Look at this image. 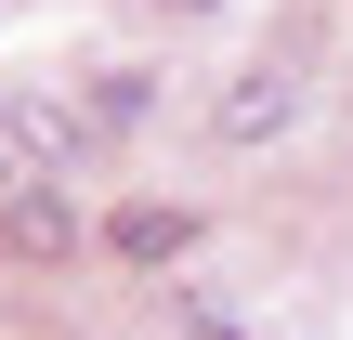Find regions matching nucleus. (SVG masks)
<instances>
[{"label": "nucleus", "instance_id": "f257e3e1", "mask_svg": "<svg viewBox=\"0 0 353 340\" xmlns=\"http://www.w3.org/2000/svg\"><path fill=\"white\" fill-rule=\"evenodd\" d=\"M301 105H314L301 66H249V79L210 105V131H223V144H275V131H301Z\"/></svg>", "mask_w": 353, "mask_h": 340}, {"label": "nucleus", "instance_id": "f03ea898", "mask_svg": "<svg viewBox=\"0 0 353 340\" xmlns=\"http://www.w3.org/2000/svg\"><path fill=\"white\" fill-rule=\"evenodd\" d=\"M65 236H79V210H65V183H26V197L0 210V249H13V262H65Z\"/></svg>", "mask_w": 353, "mask_h": 340}, {"label": "nucleus", "instance_id": "7ed1b4c3", "mask_svg": "<svg viewBox=\"0 0 353 340\" xmlns=\"http://www.w3.org/2000/svg\"><path fill=\"white\" fill-rule=\"evenodd\" d=\"M118 249H131V262H157V249H183V210H118Z\"/></svg>", "mask_w": 353, "mask_h": 340}, {"label": "nucleus", "instance_id": "20e7f679", "mask_svg": "<svg viewBox=\"0 0 353 340\" xmlns=\"http://www.w3.org/2000/svg\"><path fill=\"white\" fill-rule=\"evenodd\" d=\"M26 183H39V170H26V157H13V144H0V210H13V197H26Z\"/></svg>", "mask_w": 353, "mask_h": 340}]
</instances>
